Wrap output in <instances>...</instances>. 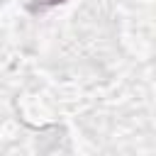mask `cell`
<instances>
[{
	"label": "cell",
	"instance_id": "obj_1",
	"mask_svg": "<svg viewBox=\"0 0 156 156\" xmlns=\"http://www.w3.org/2000/svg\"><path fill=\"white\" fill-rule=\"evenodd\" d=\"M61 2H66V0H34V2L29 5V10H32V12H41V10H49V7L61 5Z\"/></svg>",
	"mask_w": 156,
	"mask_h": 156
}]
</instances>
